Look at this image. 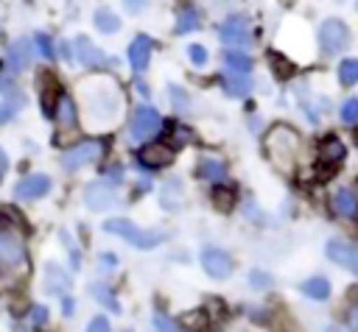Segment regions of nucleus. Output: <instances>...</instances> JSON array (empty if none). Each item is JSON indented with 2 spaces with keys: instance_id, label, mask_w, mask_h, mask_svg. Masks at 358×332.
I'll return each mask as SVG.
<instances>
[{
  "instance_id": "nucleus-1",
  "label": "nucleus",
  "mask_w": 358,
  "mask_h": 332,
  "mask_svg": "<svg viewBox=\"0 0 358 332\" xmlns=\"http://www.w3.org/2000/svg\"><path fill=\"white\" fill-rule=\"evenodd\" d=\"M81 100H84V112L87 120L98 123V126H109L120 117L123 112V95L117 89L115 81L109 78H92L81 84Z\"/></svg>"
},
{
  "instance_id": "nucleus-2",
  "label": "nucleus",
  "mask_w": 358,
  "mask_h": 332,
  "mask_svg": "<svg viewBox=\"0 0 358 332\" xmlns=\"http://www.w3.org/2000/svg\"><path fill=\"white\" fill-rule=\"evenodd\" d=\"M28 271V246L25 237L0 223V287L14 285Z\"/></svg>"
},
{
  "instance_id": "nucleus-3",
  "label": "nucleus",
  "mask_w": 358,
  "mask_h": 332,
  "mask_svg": "<svg viewBox=\"0 0 358 332\" xmlns=\"http://www.w3.org/2000/svg\"><path fill=\"white\" fill-rule=\"evenodd\" d=\"M299 153H302V137L291 126L280 123V126L268 128V134H266V156L277 170L291 173L296 167V162H299Z\"/></svg>"
},
{
  "instance_id": "nucleus-4",
  "label": "nucleus",
  "mask_w": 358,
  "mask_h": 332,
  "mask_svg": "<svg viewBox=\"0 0 358 332\" xmlns=\"http://www.w3.org/2000/svg\"><path fill=\"white\" fill-rule=\"evenodd\" d=\"M103 229H106L109 234L123 237V240H126V243H131L134 248H154V246H159V243H162V234H159V232L140 229V226H134V223H131V220H126V218H109V220L103 223Z\"/></svg>"
},
{
  "instance_id": "nucleus-5",
  "label": "nucleus",
  "mask_w": 358,
  "mask_h": 332,
  "mask_svg": "<svg viewBox=\"0 0 358 332\" xmlns=\"http://www.w3.org/2000/svg\"><path fill=\"white\" fill-rule=\"evenodd\" d=\"M347 45H350V28L341 20L330 17L319 25V47L324 56H338L347 50Z\"/></svg>"
},
{
  "instance_id": "nucleus-6",
  "label": "nucleus",
  "mask_w": 358,
  "mask_h": 332,
  "mask_svg": "<svg viewBox=\"0 0 358 332\" xmlns=\"http://www.w3.org/2000/svg\"><path fill=\"white\" fill-rule=\"evenodd\" d=\"M159 128H162V117L151 106H137L129 117V139H134V142H143V139L154 137Z\"/></svg>"
},
{
  "instance_id": "nucleus-7",
  "label": "nucleus",
  "mask_w": 358,
  "mask_h": 332,
  "mask_svg": "<svg viewBox=\"0 0 358 332\" xmlns=\"http://www.w3.org/2000/svg\"><path fill=\"white\" fill-rule=\"evenodd\" d=\"M101 153H103V139H81V142H76L73 148H67L62 153V167L64 170L84 167L90 162H98Z\"/></svg>"
},
{
  "instance_id": "nucleus-8",
  "label": "nucleus",
  "mask_w": 358,
  "mask_h": 332,
  "mask_svg": "<svg viewBox=\"0 0 358 332\" xmlns=\"http://www.w3.org/2000/svg\"><path fill=\"white\" fill-rule=\"evenodd\" d=\"M218 36L227 47H246L252 42V31H249V20L243 14H229L221 28H218Z\"/></svg>"
},
{
  "instance_id": "nucleus-9",
  "label": "nucleus",
  "mask_w": 358,
  "mask_h": 332,
  "mask_svg": "<svg viewBox=\"0 0 358 332\" xmlns=\"http://www.w3.org/2000/svg\"><path fill=\"white\" fill-rule=\"evenodd\" d=\"M324 254H327V259H333L338 268H347L350 273L358 276V246H355V243L330 240V243L324 246Z\"/></svg>"
},
{
  "instance_id": "nucleus-10",
  "label": "nucleus",
  "mask_w": 358,
  "mask_h": 332,
  "mask_svg": "<svg viewBox=\"0 0 358 332\" xmlns=\"http://www.w3.org/2000/svg\"><path fill=\"white\" fill-rule=\"evenodd\" d=\"M76 59L84 64V67H90V70H101V67H109V64H115L101 47H95L87 36H78L76 39Z\"/></svg>"
},
{
  "instance_id": "nucleus-11",
  "label": "nucleus",
  "mask_w": 358,
  "mask_h": 332,
  "mask_svg": "<svg viewBox=\"0 0 358 332\" xmlns=\"http://www.w3.org/2000/svg\"><path fill=\"white\" fill-rule=\"evenodd\" d=\"M48 190H50V176H45V173H34V176H25V179L17 181L14 195H17L20 201H36V198L48 195Z\"/></svg>"
},
{
  "instance_id": "nucleus-12",
  "label": "nucleus",
  "mask_w": 358,
  "mask_h": 332,
  "mask_svg": "<svg viewBox=\"0 0 358 332\" xmlns=\"http://www.w3.org/2000/svg\"><path fill=\"white\" fill-rule=\"evenodd\" d=\"M201 268L213 276V279H227L232 273V257L221 248H204L201 251Z\"/></svg>"
},
{
  "instance_id": "nucleus-13",
  "label": "nucleus",
  "mask_w": 358,
  "mask_h": 332,
  "mask_svg": "<svg viewBox=\"0 0 358 332\" xmlns=\"http://www.w3.org/2000/svg\"><path fill=\"white\" fill-rule=\"evenodd\" d=\"M20 106H22V92L17 89L14 81L0 75V123L11 120L20 112Z\"/></svg>"
},
{
  "instance_id": "nucleus-14",
  "label": "nucleus",
  "mask_w": 358,
  "mask_h": 332,
  "mask_svg": "<svg viewBox=\"0 0 358 332\" xmlns=\"http://www.w3.org/2000/svg\"><path fill=\"white\" fill-rule=\"evenodd\" d=\"M173 162V151L168 145H145L137 151V165L145 170H159Z\"/></svg>"
},
{
  "instance_id": "nucleus-15",
  "label": "nucleus",
  "mask_w": 358,
  "mask_h": 332,
  "mask_svg": "<svg viewBox=\"0 0 358 332\" xmlns=\"http://www.w3.org/2000/svg\"><path fill=\"white\" fill-rule=\"evenodd\" d=\"M84 204H87L90 209H95V212H106V209H112V206L117 204V195H115L112 187L95 181V184H90V187L84 190Z\"/></svg>"
},
{
  "instance_id": "nucleus-16",
  "label": "nucleus",
  "mask_w": 358,
  "mask_h": 332,
  "mask_svg": "<svg viewBox=\"0 0 358 332\" xmlns=\"http://www.w3.org/2000/svg\"><path fill=\"white\" fill-rule=\"evenodd\" d=\"M151 50H154V42L148 33H137L129 45V64L134 73H143L148 67V59H151Z\"/></svg>"
},
{
  "instance_id": "nucleus-17",
  "label": "nucleus",
  "mask_w": 358,
  "mask_h": 332,
  "mask_svg": "<svg viewBox=\"0 0 358 332\" xmlns=\"http://www.w3.org/2000/svg\"><path fill=\"white\" fill-rule=\"evenodd\" d=\"M330 206L338 218H352L358 212V195L350 190V187H338L330 198Z\"/></svg>"
},
{
  "instance_id": "nucleus-18",
  "label": "nucleus",
  "mask_w": 358,
  "mask_h": 332,
  "mask_svg": "<svg viewBox=\"0 0 358 332\" xmlns=\"http://www.w3.org/2000/svg\"><path fill=\"white\" fill-rule=\"evenodd\" d=\"M6 59H8V64H11L14 70H25V67L31 64V59H34V42L25 39V36L17 39V42H11Z\"/></svg>"
},
{
  "instance_id": "nucleus-19",
  "label": "nucleus",
  "mask_w": 358,
  "mask_h": 332,
  "mask_svg": "<svg viewBox=\"0 0 358 332\" xmlns=\"http://www.w3.org/2000/svg\"><path fill=\"white\" fill-rule=\"evenodd\" d=\"M221 86H224V92L227 95H232V98H246L249 92H252V78L246 75V73H224L221 75Z\"/></svg>"
},
{
  "instance_id": "nucleus-20",
  "label": "nucleus",
  "mask_w": 358,
  "mask_h": 332,
  "mask_svg": "<svg viewBox=\"0 0 358 332\" xmlns=\"http://www.w3.org/2000/svg\"><path fill=\"white\" fill-rule=\"evenodd\" d=\"M199 25H201V14H199V8H196V6H190V3L179 6L173 31H176V33H190V31H196Z\"/></svg>"
},
{
  "instance_id": "nucleus-21",
  "label": "nucleus",
  "mask_w": 358,
  "mask_h": 332,
  "mask_svg": "<svg viewBox=\"0 0 358 332\" xmlns=\"http://www.w3.org/2000/svg\"><path fill=\"white\" fill-rule=\"evenodd\" d=\"M53 117H56L59 128H76V103H73V98H70V95H64V92L59 95Z\"/></svg>"
},
{
  "instance_id": "nucleus-22",
  "label": "nucleus",
  "mask_w": 358,
  "mask_h": 332,
  "mask_svg": "<svg viewBox=\"0 0 358 332\" xmlns=\"http://www.w3.org/2000/svg\"><path fill=\"white\" fill-rule=\"evenodd\" d=\"M45 293H50V296H59V293H64L67 287H70V279H67V273L59 268V265H48L45 268Z\"/></svg>"
},
{
  "instance_id": "nucleus-23",
  "label": "nucleus",
  "mask_w": 358,
  "mask_h": 332,
  "mask_svg": "<svg viewBox=\"0 0 358 332\" xmlns=\"http://www.w3.org/2000/svg\"><path fill=\"white\" fill-rule=\"evenodd\" d=\"M319 156H322L324 165H338V162L347 156V148H344V142H341L338 137H327V139L322 142Z\"/></svg>"
},
{
  "instance_id": "nucleus-24",
  "label": "nucleus",
  "mask_w": 358,
  "mask_h": 332,
  "mask_svg": "<svg viewBox=\"0 0 358 332\" xmlns=\"http://www.w3.org/2000/svg\"><path fill=\"white\" fill-rule=\"evenodd\" d=\"M196 173H199L201 179H207V181H221V179L227 176V167H224V162L204 156V159H199V167H196Z\"/></svg>"
},
{
  "instance_id": "nucleus-25",
  "label": "nucleus",
  "mask_w": 358,
  "mask_h": 332,
  "mask_svg": "<svg viewBox=\"0 0 358 332\" xmlns=\"http://www.w3.org/2000/svg\"><path fill=\"white\" fill-rule=\"evenodd\" d=\"M92 20H95V28H98L101 33H115V31H120V17H117L112 8H98Z\"/></svg>"
},
{
  "instance_id": "nucleus-26",
  "label": "nucleus",
  "mask_w": 358,
  "mask_h": 332,
  "mask_svg": "<svg viewBox=\"0 0 358 332\" xmlns=\"http://www.w3.org/2000/svg\"><path fill=\"white\" fill-rule=\"evenodd\" d=\"M302 293L310 296V299H316V301H322V299L330 296V282L324 276H310V279L302 282Z\"/></svg>"
},
{
  "instance_id": "nucleus-27",
  "label": "nucleus",
  "mask_w": 358,
  "mask_h": 332,
  "mask_svg": "<svg viewBox=\"0 0 358 332\" xmlns=\"http://www.w3.org/2000/svg\"><path fill=\"white\" fill-rule=\"evenodd\" d=\"M224 64L232 70V73H249L252 70V56L241 53V50H224Z\"/></svg>"
},
{
  "instance_id": "nucleus-28",
  "label": "nucleus",
  "mask_w": 358,
  "mask_h": 332,
  "mask_svg": "<svg viewBox=\"0 0 358 332\" xmlns=\"http://www.w3.org/2000/svg\"><path fill=\"white\" fill-rule=\"evenodd\" d=\"M182 187H179V181L176 179H171V181H165L162 184V193H159V204L165 206V209H176L179 204H182Z\"/></svg>"
},
{
  "instance_id": "nucleus-29",
  "label": "nucleus",
  "mask_w": 358,
  "mask_h": 332,
  "mask_svg": "<svg viewBox=\"0 0 358 332\" xmlns=\"http://www.w3.org/2000/svg\"><path fill=\"white\" fill-rule=\"evenodd\" d=\"M338 81L344 86L358 84V59H341V64H338Z\"/></svg>"
},
{
  "instance_id": "nucleus-30",
  "label": "nucleus",
  "mask_w": 358,
  "mask_h": 332,
  "mask_svg": "<svg viewBox=\"0 0 358 332\" xmlns=\"http://www.w3.org/2000/svg\"><path fill=\"white\" fill-rule=\"evenodd\" d=\"M338 117L347 126H358V98H347L341 103V109H338Z\"/></svg>"
},
{
  "instance_id": "nucleus-31",
  "label": "nucleus",
  "mask_w": 358,
  "mask_h": 332,
  "mask_svg": "<svg viewBox=\"0 0 358 332\" xmlns=\"http://www.w3.org/2000/svg\"><path fill=\"white\" fill-rule=\"evenodd\" d=\"M36 50L42 59H56V47H53V39L48 33H36Z\"/></svg>"
},
{
  "instance_id": "nucleus-32",
  "label": "nucleus",
  "mask_w": 358,
  "mask_h": 332,
  "mask_svg": "<svg viewBox=\"0 0 358 332\" xmlns=\"http://www.w3.org/2000/svg\"><path fill=\"white\" fill-rule=\"evenodd\" d=\"M151 324H154V332H182L165 312H154V318H151Z\"/></svg>"
},
{
  "instance_id": "nucleus-33",
  "label": "nucleus",
  "mask_w": 358,
  "mask_h": 332,
  "mask_svg": "<svg viewBox=\"0 0 358 332\" xmlns=\"http://www.w3.org/2000/svg\"><path fill=\"white\" fill-rule=\"evenodd\" d=\"M213 201H215V209H232V201H235V195H232V190H213Z\"/></svg>"
},
{
  "instance_id": "nucleus-34",
  "label": "nucleus",
  "mask_w": 358,
  "mask_h": 332,
  "mask_svg": "<svg viewBox=\"0 0 358 332\" xmlns=\"http://www.w3.org/2000/svg\"><path fill=\"white\" fill-rule=\"evenodd\" d=\"M187 56H190V64L193 67H204L207 64V47L204 45H190L187 47Z\"/></svg>"
},
{
  "instance_id": "nucleus-35",
  "label": "nucleus",
  "mask_w": 358,
  "mask_h": 332,
  "mask_svg": "<svg viewBox=\"0 0 358 332\" xmlns=\"http://www.w3.org/2000/svg\"><path fill=\"white\" fill-rule=\"evenodd\" d=\"M92 296H95V299H101L112 312H120V304L115 301V296H109V293H106V287H103V285H95V287H92Z\"/></svg>"
},
{
  "instance_id": "nucleus-36",
  "label": "nucleus",
  "mask_w": 358,
  "mask_h": 332,
  "mask_svg": "<svg viewBox=\"0 0 358 332\" xmlns=\"http://www.w3.org/2000/svg\"><path fill=\"white\" fill-rule=\"evenodd\" d=\"M168 92H171V100H173V106L185 112V109H187V92H185V89H179V86H171Z\"/></svg>"
},
{
  "instance_id": "nucleus-37",
  "label": "nucleus",
  "mask_w": 358,
  "mask_h": 332,
  "mask_svg": "<svg viewBox=\"0 0 358 332\" xmlns=\"http://www.w3.org/2000/svg\"><path fill=\"white\" fill-rule=\"evenodd\" d=\"M87 332H112V329H109V321H106L103 315H95V318L87 324Z\"/></svg>"
},
{
  "instance_id": "nucleus-38",
  "label": "nucleus",
  "mask_w": 358,
  "mask_h": 332,
  "mask_svg": "<svg viewBox=\"0 0 358 332\" xmlns=\"http://www.w3.org/2000/svg\"><path fill=\"white\" fill-rule=\"evenodd\" d=\"M249 282H252V287H260V290H263V287H268L271 279H268V273H263V271H252V273H249Z\"/></svg>"
},
{
  "instance_id": "nucleus-39",
  "label": "nucleus",
  "mask_w": 358,
  "mask_h": 332,
  "mask_svg": "<svg viewBox=\"0 0 358 332\" xmlns=\"http://www.w3.org/2000/svg\"><path fill=\"white\" fill-rule=\"evenodd\" d=\"M123 6H126V11H131V14H140V11L148 6V0H123Z\"/></svg>"
},
{
  "instance_id": "nucleus-40",
  "label": "nucleus",
  "mask_w": 358,
  "mask_h": 332,
  "mask_svg": "<svg viewBox=\"0 0 358 332\" xmlns=\"http://www.w3.org/2000/svg\"><path fill=\"white\" fill-rule=\"evenodd\" d=\"M347 324H350V332H358V304L350 307V312H347Z\"/></svg>"
},
{
  "instance_id": "nucleus-41",
  "label": "nucleus",
  "mask_w": 358,
  "mask_h": 332,
  "mask_svg": "<svg viewBox=\"0 0 358 332\" xmlns=\"http://www.w3.org/2000/svg\"><path fill=\"white\" fill-rule=\"evenodd\" d=\"M106 179H112V181L117 184V181L123 179V173H120V167H117V165H112V167H106Z\"/></svg>"
},
{
  "instance_id": "nucleus-42",
  "label": "nucleus",
  "mask_w": 358,
  "mask_h": 332,
  "mask_svg": "<svg viewBox=\"0 0 358 332\" xmlns=\"http://www.w3.org/2000/svg\"><path fill=\"white\" fill-rule=\"evenodd\" d=\"M101 265H103V268H109V265L115 268V265H117V257H115V254H101Z\"/></svg>"
},
{
  "instance_id": "nucleus-43",
  "label": "nucleus",
  "mask_w": 358,
  "mask_h": 332,
  "mask_svg": "<svg viewBox=\"0 0 358 332\" xmlns=\"http://www.w3.org/2000/svg\"><path fill=\"white\" fill-rule=\"evenodd\" d=\"M6 170H8V156H6V151L0 148V179L6 176Z\"/></svg>"
},
{
  "instance_id": "nucleus-44",
  "label": "nucleus",
  "mask_w": 358,
  "mask_h": 332,
  "mask_svg": "<svg viewBox=\"0 0 358 332\" xmlns=\"http://www.w3.org/2000/svg\"><path fill=\"white\" fill-rule=\"evenodd\" d=\"M73 310H76V307H73V299H64V301H62V312H64V315H73Z\"/></svg>"
},
{
  "instance_id": "nucleus-45",
  "label": "nucleus",
  "mask_w": 358,
  "mask_h": 332,
  "mask_svg": "<svg viewBox=\"0 0 358 332\" xmlns=\"http://www.w3.org/2000/svg\"><path fill=\"white\" fill-rule=\"evenodd\" d=\"M45 318H48V312H45L42 307H36V310H34V321L39 324V321H45Z\"/></svg>"
},
{
  "instance_id": "nucleus-46",
  "label": "nucleus",
  "mask_w": 358,
  "mask_h": 332,
  "mask_svg": "<svg viewBox=\"0 0 358 332\" xmlns=\"http://www.w3.org/2000/svg\"><path fill=\"white\" fill-rule=\"evenodd\" d=\"M62 56H64V59H70V56H73V47H70V45H67V42H64V45H62Z\"/></svg>"
},
{
  "instance_id": "nucleus-47",
  "label": "nucleus",
  "mask_w": 358,
  "mask_h": 332,
  "mask_svg": "<svg viewBox=\"0 0 358 332\" xmlns=\"http://www.w3.org/2000/svg\"><path fill=\"white\" fill-rule=\"evenodd\" d=\"M355 8H358V0H355Z\"/></svg>"
}]
</instances>
